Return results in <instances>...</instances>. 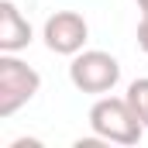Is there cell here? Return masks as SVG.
Here are the masks:
<instances>
[{"label":"cell","instance_id":"obj_10","mask_svg":"<svg viewBox=\"0 0 148 148\" xmlns=\"http://www.w3.org/2000/svg\"><path fill=\"white\" fill-rule=\"evenodd\" d=\"M138 7H141V14H148V0H138Z\"/></svg>","mask_w":148,"mask_h":148},{"label":"cell","instance_id":"obj_4","mask_svg":"<svg viewBox=\"0 0 148 148\" xmlns=\"http://www.w3.org/2000/svg\"><path fill=\"white\" fill-rule=\"evenodd\" d=\"M86 38H90V28H86L83 14H76V10H59V14H52L45 21V45L55 55H76V52H83Z\"/></svg>","mask_w":148,"mask_h":148},{"label":"cell","instance_id":"obj_8","mask_svg":"<svg viewBox=\"0 0 148 148\" xmlns=\"http://www.w3.org/2000/svg\"><path fill=\"white\" fill-rule=\"evenodd\" d=\"M10 148H41L38 138H17V141H10Z\"/></svg>","mask_w":148,"mask_h":148},{"label":"cell","instance_id":"obj_1","mask_svg":"<svg viewBox=\"0 0 148 148\" xmlns=\"http://www.w3.org/2000/svg\"><path fill=\"white\" fill-rule=\"evenodd\" d=\"M90 124L103 141H117V145H138L145 131L127 97H100L90 107Z\"/></svg>","mask_w":148,"mask_h":148},{"label":"cell","instance_id":"obj_2","mask_svg":"<svg viewBox=\"0 0 148 148\" xmlns=\"http://www.w3.org/2000/svg\"><path fill=\"white\" fill-rule=\"evenodd\" d=\"M69 79L83 93H110L121 79V62L110 52H100V48L76 52L73 66H69Z\"/></svg>","mask_w":148,"mask_h":148},{"label":"cell","instance_id":"obj_9","mask_svg":"<svg viewBox=\"0 0 148 148\" xmlns=\"http://www.w3.org/2000/svg\"><path fill=\"white\" fill-rule=\"evenodd\" d=\"M100 141H103L100 134H97V138H79V141H76V148H100Z\"/></svg>","mask_w":148,"mask_h":148},{"label":"cell","instance_id":"obj_5","mask_svg":"<svg viewBox=\"0 0 148 148\" xmlns=\"http://www.w3.org/2000/svg\"><path fill=\"white\" fill-rule=\"evenodd\" d=\"M31 41V24L10 0H0V52H21Z\"/></svg>","mask_w":148,"mask_h":148},{"label":"cell","instance_id":"obj_7","mask_svg":"<svg viewBox=\"0 0 148 148\" xmlns=\"http://www.w3.org/2000/svg\"><path fill=\"white\" fill-rule=\"evenodd\" d=\"M138 48L148 55V14H141V21H138Z\"/></svg>","mask_w":148,"mask_h":148},{"label":"cell","instance_id":"obj_3","mask_svg":"<svg viewBox=\"0 0 148 148\" xmlns=\"http://www.w3.org/2000/svg\"><path fill=\"white\" fill-rule=\"evenodd\" d=\"M38 86H41V76L28 62L14 59L10 52L0 55V117H10L14 110H21L38 93Z\"/></svg>","mask_w":148,"mask_h":148},{"label":"cell","instance_id":"obj_6","mask_svg":"<svg viewBox=\"0 0 148 148\" xmlns=\"http://www.w3.org/2000/svg\"><path fill=\"white\" fill-rule=\"evenodd\" d=\"M127 103L134 107L138 121L148 127V76H145V79H134V83L127 86Z\"/></svg>","mask_w":148,"mask_h":148}]
</instances>
